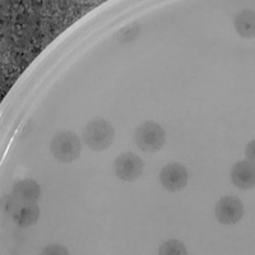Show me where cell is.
Wrapping results in <instances>:
<instances>
[{
    "label": "cell",
    "instance_id": "8",
    "mask_svg": "<svg viewBox=\"0 0 255 255\" xmlns=\"http://www.w3.org/2000/svg\"><path fill=\"white\" fill-rule=\"evenodd\" d=\"M10 215L17 226L28 229L38 222L40 208L37 203H18Z\"/></svg>",
    "mask_w": 255,
    "mask_h": 255
},
{
    "label": "cell",
    "instance_id": "9",
    "mask_svg": "<svg viewBox=\"0 0 255 255\" xmlns=\"http://www.w3.org/2000/svg\"><path fill=\"white\" fill-rule=\"evenodd\" d=\"M12 195L19 203H37L41 197V188L35 180H19L13 185Z\"/></svg>",
    "mask_w": 255,
    "mask_h": 255
},
{
    "label": "cell",
    "instance_id": "2",
    "mask_svg": "<svg viewBox=\"0 0 255 255\" xmlns=\"http://www.w3.org/2000/svg\"><path fill=\"white\" fill-rule=\"evenodd\" d=\"M50 151L59 162L70 163L81 156V139L73 131H60L52 138Z\"/></svg>",
    "mask_w": 255,
    "mask_h": 255
},
{
    "label": "cell",
    "instance_id": "4",
    "mask_svg": "<svg viewBox=\"0 0 255 255\" xmlns=\"http://www.w3.org/2000/svg\"><path fill=\"white\" fill-rule=\"evenodd\" d=\"M114 167L118 179L123 181H134L143 174L144 163L138 154L127 152L116 157Z\"/></svg>",
    "mask_w": 255,
    "mask_h": 255
},
{
    "label": "cell",
    "instance_id": "5",
    "mask_svg": "<svg viewBox=\"0 0 255 255\" xmlns=\"http://www.w3.org/2000/svg\"><path fill=\"white\" fill-rule=\"evenodd\" d=\"M159 181L168 191H180L185 189L189 181L188 170L179 162H171L163 166L159 172Z\"/></svg>",
    "mask_w": 255,
    "mask_h": 255
},
{
    "label": "cell",
    "instance_id": "11",
    "mask_svg": "<svg viewBox=\"0 0 255 255\" xmlns=\"http://www.w3.org/2000/svg\"><path fill=\"white\" fill-rule=\"evenodd\" d=\"M159 255H186L188 250H186L185 245L181 241L176 240V239H171L167 240L159 247L158 250Z\"/></svg>",
    "mask_w": 255,
    "mask_h": 255
},
{
    "label": "cell",
    "instance_id": "1",
    "mask_svg": "<svg viewBox=\"0 0 255 255\" xmlns=\"http://www.w3.org/2000/svg\"><path fill=\"white\" fill-rule=\"evenodd\" d=\"M115 139V129L110 122L105 119H93L86 125L83 140L92 151L108 149Z\"/></svg>",
    "mask_w": 255,
    "mask_h": 255
},
{
    "label": "cell",
    "instance_id": "3",
    "mask_svg": "<svg viewBox=\"0 0 255 255\" xmlns=\"http://www.w3.org/2000/svg\"><path fill=\"white\" fill-rule=\"evenodd\" d=\"M135 144L144 152H158L166 142L163 128L156 122H145L136 128L134 134Z\"/></svg>",
    "mask_w": 255,
    "mask_h": 255
},
{
    "label": "cell",
    "instance_id": "7",
    "mask_svg": "<svg viewBox=\"0 0 255 255\" xmlns=\"http://www.w3.org/2000/svg\"><path fill=\"white\" fill-rule=\"evenodd\" d=\"M232 184L243 190H250L255 186V166L252 161H239L232 166Z\"/></svg>",
    "mask_w": 255,
    "mask_h": 255
},
{
    "label": "cell",
    "instance_id": "12",
    "mask_svg": "<svg viewBox=\"0 0 255 255\" xmlns=\"http://www.w3.org/2000/svg\"><path fill=\"white\" fill-rule=\"evenodd\" d=\"M42 255H68L69 252H68L67 248L61 247V245H56V244H52V245H49V247L45 248L42 252H41Z\"/></svg>",
    "mask_w": 255,
    "mask_h": 255
},
{
    "label": "cell",
    "instance_id": "6",
    "mask_svg": "<svg viewBox=\"0 0 255 255\" xmlns=\"http://www.w3.org/2000/svg\"><path fill=\"white\" fill-rule=\"evenodd\" d=\"M216 218L222 225H235L244 216V204L238 197H223L216 204Z\"/></svg>",
    "mask_w": 255,
    "mask_h": 255
},
{
    "label": "cell",
    "instance_id": "10",
    "mask_svg": "<svg viewBox=\"0 0 255 255\" xmlns=\"http://www.w3.org/2000/svg\"><path fill=\"white\" fill-rule=\"evenodd\" d=\"M236 32L244 38H253L255 36V13L253 9H244L238 13L234 19Z\"/></svg>",
    "mask_w": 255,
    "mask_h": 255
},
{
    "label": "cell",
    "instance_id": "13",
    "mask_svg": "<svg viewBox=\"0 0 255 255\" xmlns=\"http://www.w3.org/2000/svg\"><path fill=\"white\" fill-rule=\"evenodd\" d=\"M254 145H255V142L254 140H252V142L248 144V148H247V157L249 158L248 161H252V162H254Z\"/></svg>",
    "mask_w": 255,
    "mask_h": 255
}]
</instances>
